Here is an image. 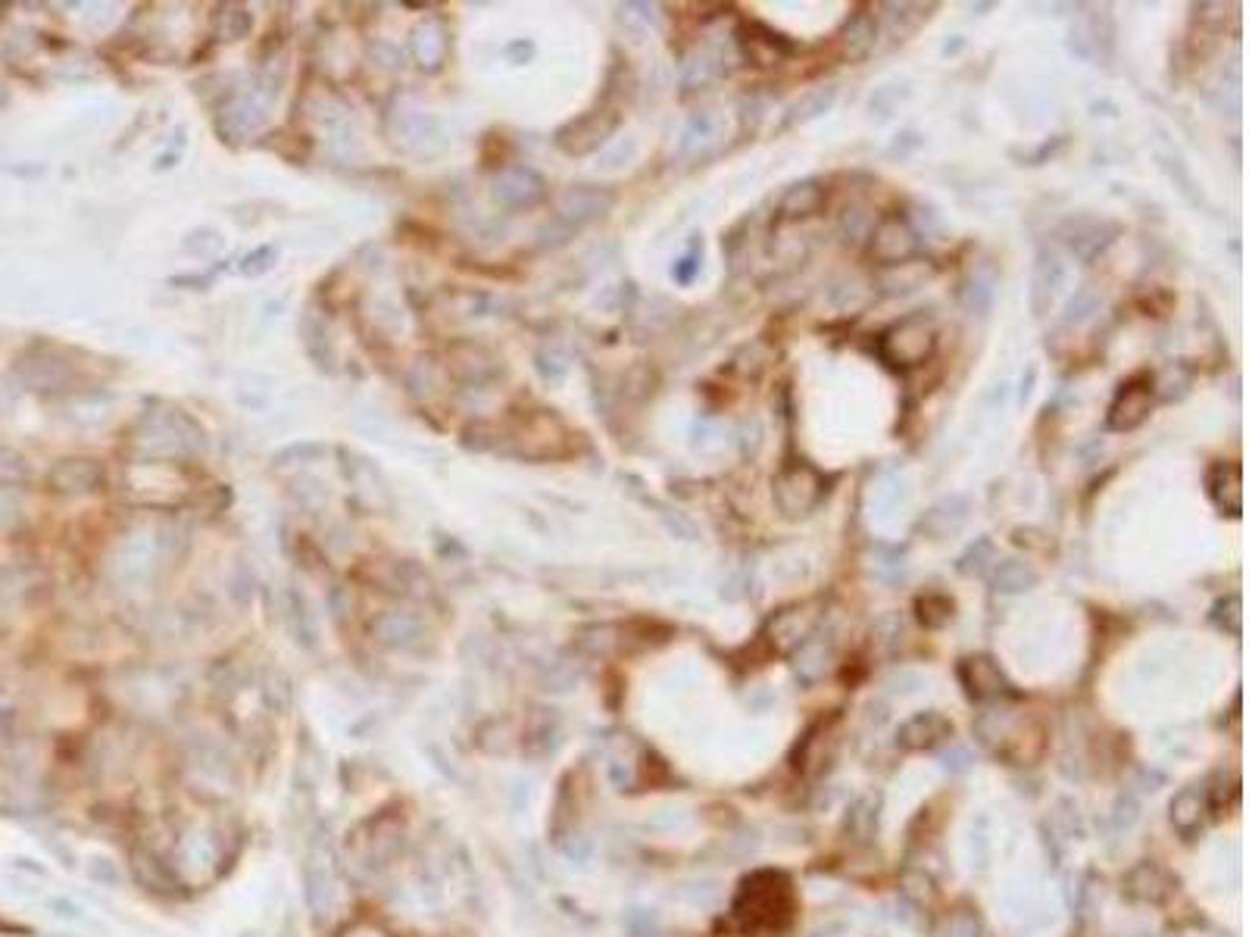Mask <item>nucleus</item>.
Returning a JSON list of instances; mask_svg holds the SVG:
<instances>
[{
    "label": "nucleus",
    "mask_w": 1249,
    "mask_h": 937,
    "mask_svg": "<svg viewBox=\"0 0 1249 937\" xmlns=\"http://www.w3.org/2000/svg\"><path fill=\"white\" fill-rule=\"evenodd\" d=\"M793 916V894L785 875L778 872H756L753 879L741 884V894L734 900V918L753 928V931H778Z\"/></svg>",
    "instance_id": "nucleus-1"
},
{
    "label": "nucleus",
    "mask_w": 1249,
    "mask_h": 937,
    "mask_svg": "<svg viewBox=\"0 0 1249 937\" xmlns=\"http://www.w3.org/2000/svg\"><path fill=\"white\" fill-rule=\"evenodd\" d=\"M934 347H938L934 326L924 323L922 316H909L881 335V357L897 369H916V366L928 363Z\"/></svg>",
    "instance_id": "nucleus-2"
},
{
    "label": "nucleus",
    "mask_w": 1249,
    "mask_h": 937,
    "mask_svg": "<svg viewBox=\"0 0 1249 937\" xmlns=\"http://www.w3.org/2000/svg\"><path fill=\"white\" fill-rule=\"evenodd\" d=\"M819 498H822V479L809 466H803V462L788 466L775 479V503H778V510L788 519L807 516L809 510L819 503Z\"/></svg>",
    "instance_id": "nucleus-3"
},
{
    "label": "nucleus",
    "mask_w": 1249,
    "mask_h": 937,
    "mask_svg": "<svg viewBox=\"0 0 1249 937\" xmlns=\"http://www.w3.org/2000/svg\"><path fill=\"white\" fill-rule=\"evenodd\" d=\"M868 253L881 263V266H900L906 263L912 253H916V231L909 229V222L900 216H885L878 226H872L868 235Z\"/></svg>",
    "instance_id": "nucleus-4"
},
{
    "label": "nucleus",
    "mask_w": 1249,
    "mask_h": 937,
    "mask_svg": "<svg viewBox=\"0 0 1249 937\" xmlns=\"http://www.w3.org/2000/svg\"><path fill=\"white\" fill-rule=\"evenodd\" d=\"M1150 406H1153V384L1147 379H1135V382L1121 384V391L1115 394L1113 406H1109V428L1113 432H1131L1140 422L1150 416Z\"/></svg>",
    "instance_id": "nucleus-5"
},
{
    "label": "nucleus",
    "mask_w": 1249,
    "mask_h": 937,
    "mask_svg": "<svg viewBox=\"0 0 1249 937\" xmlns=\"http://www.w3.org/2000/svg\"><path fill=\"white\" fill-rule=\"evenodd\" d=\"M960 682L972 700H997L1009 690V682L990 656H968L960 663Z\"/></svg>",
    "instance_id": "nucleus-6"
},
{
    "label": "nucleus",
    "mask_w": 1249,
    "mask_h": 937,
    "mask_svg": "<svg viewBox=\"0 0 1249 937\" xmlns=\"http://www.w3.org/2000/svg\"><path fill=\"white\" fill-rule=\"evenodd\" d=\"M1206 488H1209L1212 503L1218 510H1225L1230 516H1240L1243 510V472L1237 462H1215L1206 476Z\"/></svg>",
    "instance_id": "nucleus-7"
},
{
    "label": "nucleus",
    "mask_w": 1249,
    "mask_h": 937,
    "mask_svg": "<svg viewBox=\"0 0 1249 937\" xmlns=\"http://www.w3.org/2000/svg\"><path fill=\"white\" fill-rule=\"evenodd\" d=\"M953 734V726H950V719H943L941 712H919V716H912L909 722H906L903 728H900V734H897V744L906 747V750H928V747L941 744V741H946Z\"/></svg>",
    "instance_id": "nucleus-8"
},
{
    "label": "nucleus",
    "mask_w": 1249,
    "mask_h": 937,
    "mask_svg": "<svg viewBox=\"0 0 1249 937\" xmlns=\"http://www.w3.org/2000/svg\"><path fill=\"white\" fill-rule=\"evenodd\" d=\"M825 204L828 192L819 182H797V185H790L788 192H785L781 204H778V213H781L785 222H803V219L819 216Z\"/></svg>",
    "instance_id": "nucleus-9"
},
{
    "label": "nucleus",
    "mask_w": 1249,
    "mask_h": 937,
    "mask_svg": "<svg viewBox=\"0 0 1249 937\" xmlns=\"http://www.w3.org/2000/svg\"><path fill=\"white\" fill-rule=\"evenodd\" d=\"M809 610H812V607L803 603V607H788V610L778 612L769 625L771 644H778L781 651H790V647H797L800 641H807V634L812 632V625H815V612Z\"/></svg>",
    "instance_id": "nucleus-10"
},
{
    "label": "nucleus",
    "mask_w": 1249,
    "mask_h": 937,
    "mask_svg": "<svg viewBox=\"0 0 1249 937\" xmlns=\"http://www.w3.org/2000/svg\"><path fill=\"white\" fill-rule=\"evenodd\" d=\"M1031 285H1034L1031 287V306H1034V313H1043L1047 306H1053L1059 287L1065 285V269H1062V263H1059L1053 253H1040Z\"/></svg>",
    "instance_id": "nucleus-11"
},
{
    "label": "nucleus",
    "mask_w": 1249,
    "mask_h": 937,
    "mask_svg": "<svg viewBox=\"0 0 1249 937\" xmlns=\"http://www.w3.org/2000/svg\"><path fill=\"white\" fill-rule=\"evenodd\" d=\"M875 41H878V25L872 17L859 13V17L846 22L844 35H841V54L846 59H863L872 54Z\"/></svg>",
    "instance_id": "nucleus-12"
},
{
    "label": "nucleus",
    "mask_w": 1249,
    "mask_h": 937,
    "mask_svg": "<svg viewBox=\"0 0 1249 937\" xmlns=\"http://www.w3.org/2000/svg\"><path fill=\"white\" fill-rule=\"evenodd\" d=\"M1128 891L1135 894L1137 900H1147V903H1159V900H1165L1169 894H1172V881H1169V875L1159 869V865H1153V862H1143V865H1137L1135 872H1131V879H1128Z\"/></svg>",
    "instance_id": "nucleus-13"
},
{
    "label": "nucleus",
    "mask_w": 1249,
    "mask_h": 937,
    "mask_svg": "<svg viewBox=\"0 0 1249 937\" xmlns=\"http://www.w3.org/2000/svg\"><path fill=\"white\" fill-rule=\"evenodd\" d=\"M1034 585H1038V573H1034L1028 563H1021V559H1006V563H999L997 566L999 591L1019 593V591H1028V588H1034Z\"/></svg>",
    "instance_id": "nucleus-14"
},
{
    "label": "nucleus",
    "mask_w": 1249,
    "mask_h": 937,
    "mask_svg": "<svg viewBox=\"0 0 1249 937\" xmlns=\"http://www.w3.org/2000/svg\"><path fill=\"white\" fill-rule=\"evenodd\" d=\"M1203 819V804H1199V794L1196 791H1184L1177 794L1172 804V825L1177 831L1191 835L1193 828Z\"/></svg>",
    "instance_id": "nucleus-15"
},
{
    "label": "nucleus",
    "mask_w": 1249,
    "mask_h": 937,
    "mask_svg": "<svg viewBox=\"0 0 1249 937\" xmlns=\"http://www.w3.org/2000/svg\"><path fill=\"white\" fill-rule=\"evenodd\" d=\"M916 610H919V622L922 625H928V629H943L950 619H953V600L950 597H943V593H928V597H922L919 603H916Z\"/></svg>",
    "instance_id": "nucleus-16"
},
{
    "label": "nucleus",
    "mask_w": 1249,
    "mask_h": 937,
    "mask_svg": "<svg viewBox=\"0 0 1249 937\" xmlns=\"http://www.w3.org/2000/svg\"><path fill=\"white\" fill-rule=\"evenodd\" d=\"M834 103V88H822V91H812V95H807L793 110H790V122H807V119H815L819 113H825L828 107Z\"/></svg>",
    "instance_id": "nucleus-17"
},
{
    "label": "nucleus",
    "mask_w": 1249,
    "mask_h": 937,
    "mask_svg": "<svg viewBox=\"0 0 1249 937\" xmlns=\"http://www.w3.org/2000/svg\"><path fill=\"white\" fill-rule=\"evenodd\" d=\"M1212 622L1218 629H1225L1230 634H1240V622H1243V612H1240V597H1225L1221 603H1215L1212 610Z\"/></svg>",
    "instance_id": "nucleus-18"
}]
</instances>
